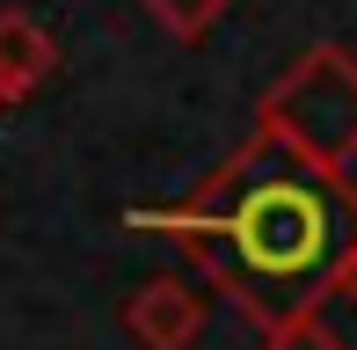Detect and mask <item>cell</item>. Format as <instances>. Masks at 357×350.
<instances>
[{"label": "cell", "mask_w": 357, "mask_h": 350, "mask_svg": "<svg viewBox=\"0 0 357 350\" xmlns=\"http://www.w3.org/2000/svg\"><path fill=\"white\" fill-rule=\"evenodd\" d=\"M132 227L168 234L212 292L278 336L343 292V270L357 263V183L248 132L183 204H139Z\"/></svg>", "instance_id": "obj_1"}, {"label": "cell", "mask_w": 357, "mask_h": 350, "mask_svg": "<svg viewBox=\"0 0 357 350\" xmlns=\"http://www.w3.org/2000/svg\"><path fill=\"white\" fill-rule=\"evenodd\" d=\"M255 132L291 146L299 161L328 168V175H350L357 168V59L343 44H306L263 88Z\"/></svg>", "instance_id": "obj_2"}, {"label": "cell", "mask_w": 357, "mask_h": 350, "mask_svg": "<svg viewBox=\"0 0 357 350\" xmlns=\"http://www.w3.org/2000/svg\"><path fill=\"white\" fill-rule=\"evenodd\" d=\"M124 336L139 350H190L204 336V292L190 277H146L124 299Z\"/></svg>", "instance_id": "obj_3"}, {"label": "cell", "mask_w": 357, "mask_h": 350, "mask_svg": "<svg viewBox=\"0 0 357 350\" xmlns=\"http://www.w3.org/2000/svg\"><path fill=\"white\" fill-rule=\"evenodd\" d=\"M59 73V37L29 8H0V109L29 102Z\"/></svg>", "instance_id": "obj_4"}, {"label": "cell", "mask_w": 357, "mask_h": 350, "mask_svg": "<svg viewBox=\"0 0 357 350\" xmlns=\"http://www.w3.org/2000/svg\"><path fill=\"white\" fill-rule=\"evenodd\" d=\"M139 8L153 15L175 44H197V37H212V22L234 8V0H139Z\"/></svg>", "instance_id": "obj_5"}, {"label": "cell", "mask_w": 357, "mask_h": 350, "mask_svg": "<svg viewBox=\"0 0 357 350\" xmlns=\"http://www.w3.org/2000/svg\"><path fill=\"white\" fill-rule=\"evenodd\" d=\"M263 350H350V343L335 336L321 314H306V321H291V328H278V336H263Z\"/></svg>", "instance_id": "obj_6"}, {"label": "cell", "mask_w": 357, "mask_h": 350, "mask_svg": "<svg viewBox=\"0 0 357 350\" xmlns=\"http://www.w3.org/2000/svg\"><path fill=\"white\" fill-rule=\"evenodd\" d=\"M335 299H350V307H357V263L343 270V292H335Z\"/></svg>", "instance_id": "obj_7"}]
</instances>
